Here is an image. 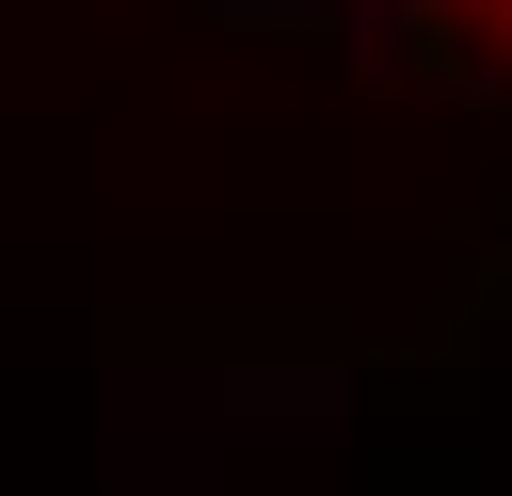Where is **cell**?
I'll return each mask as SVG.
<instances>
[{
  "mask_svg": "<svg viewBox=\"0 0 512 496\" xmlns=\"http://www.w3.org/2000/svg\"><path fill=\"white\" fill-rule=\"evenodd\" d=\"M352 16H384V32H416L448 64H480V80H512V0H352Z\"/></svg>",
  "mask_w": 512,
  "mask_h": 496,
  "instance_id": "1",
  "label": "cell"
}]
</instances>
